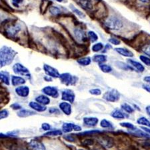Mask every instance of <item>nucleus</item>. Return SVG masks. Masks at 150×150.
Masks as SVG:
<instances>
[{
  "label": "nucleus",
  "mask_w": 150,
  "mask_h": 150,
  "mask_svg": "<svg viewBox=\"0 0 150 150\" xmlns=\"http://www.w3.org/2000/svg\"><path fill=\"white\" fill-rule=\"evenodd\" d=\"M55 1H57L58 2H62L63 0H55Z\"/></svg>",
  "instance_id": "obj_59"
},
{
  "label": "nucleus",
  "mask_w": 150,
  "mask_h": 150,
  "mask_svg": "<svg viewBox=\"0 0 150 150\" xmlns=\"http://www.w3.org/2000/svg\"><path fill=\"white\" fill-rule=\"evenodd\" d=\"M74 124L71 123H65L62 125V130L64 133H69L74 130Z\"/></svg>",
  "instance_id": "obj_27"
},
{
  "label": "nucleus",
  "mask_w": 150,
  "mask_h": 150,
  "mask_svg": "<svg viewBox=\"0 0 150 150\" xmlns=\"http://www.w3.org/2000/svg\"><path fill=\"white\" fill-rule=\"evenodd\" d=\"M143 88L147 91L148 93H150V86L149 85H143Z\"/></svg>",
  "instance_id": "obj_51"
},
{
  "label": "nucleus",
  "mask_w": 150,
  "mask_h": 150,
  "mask_svg": "<svg viewBox=\"0 0 150 150\" xmlns=\"http://www.w3.org/2000/svg\"><path fill=\"white\" fill-rule=\"evenodd\" d=\"M100 69L104 73H110L111 71H112V68L110 66H109L108 64H101L100 65Z\"/></svg>",
  "instance_id": "obj_34"
},
{
  "label": "nucleus",
  "mask_w": 150,
  "mask_h": 150,
  "mask_svg": "<svg viewBox=\"0 0 150 150\" xmlns=\"http://www.w3.org/2000/svg\"><path fill=\"white\" fill-rule=\"evenodd\" d=\"M109 42L115 45H118L121 43L120 41L119 40H117V38H112L109 39Z\"/></svg>",
  "instance_id": "obj_44"
},
{
  "label": "nucleus",
  "mask_w": 150,
  "mask_h": 150,
  "mask_svg": "<svg viewBox=\"0 0 150 150\" xmlns=\"http://www.w3.org/2000/svg\"><path fill=\"white\" fill-rule=\"evenodd\" d=\"M89 93L94 96H100L101 93V91L100 89L95 88V89H90V90H89Z\"/></svg>",
  "instance_id": "obj_43"
},
{
  "label": "nucleus",
  "mask_w": 150,
  "mask_h": 150,
  "mask_svg": "<svg viewBox=\"0 0 150 150\" xmlns=\"http://www.w3.org/2000/svg\"><path fill=\"white\" fill-rule=\"evenodd\" d=\"M142 52L145 53L146 55L150 56V43L147 44L142 48Z\"/></svg>",
  "instance_id": "obj_42"
},
{
  "label": "nucleus",
  "mask_w": 150,
  "mask_h": 150,
  "mask_svg": "<svg viewBox=\"0 0 150 150\" xmlns=\"http://www.w3.org/2000/svg\"><path fill=\"white\" fill-rule=\"evenodd\" d=\"M16 93L17 95L21 98H26L30 94V88L26 86H21L16 88Z\"/></svg>",
  "instance_id": "obj_12"
},
{
  "label": "nucleus",
  "mask_w": 150,
  "mask_h": 150,
  "mask_svg": "<svg viewBox=\"0 0 150 150\" xmlns=\"http://www.w3.org/2000/svg\"><path fill=\"white\" fill-rule=\"evenodd\" d=\"M141 128L142 129V130H144V132H146L147 133V134H150V128L146 127H142Z\"/></svg>",
  "instance_id": "obj_54"
},
{
  "label": "nucleus",
  "mask_w": 150,
  "mask_h": 150,
  "mask_svg": "<svg viewBox=\"0 0 150 150\" xmlns=\"http://www.w3.org/2000/svg\"><path fill=\"white\" fill-rule=\"evenodd\" d=\"M59 79L62 81V83L64 84H66L67 86H73V85L76 84V77L72 76L71 74L69 73H65L60 74L59 76Z\"/></svg>",
  "instance_id": "obj_6"
},
{
  "label": "nucleus",
  "mask_w": 150,
  "mask_h": 150,
  "mask_svg": "<svg viewBox=\"0 0 150 150\" xmlns=\"http://www.w3.org/2000/svg\"><path fill=\"white\" fill-rule=\"evenodd\" d=\"M62 134V132L59 129H55L54 131H50L45 134V135H49V136H57V135H61Z\"/></svg>",
  "instance_id": "obj_39"
},
{
  "label": "nucleus",
  "mask_w": 150,
  "mask_h": 150,
  "mask_svg": "<svg viewBox=\"0 0 150 150\" xmlns=\"http://www.w3.org/2000/svg\"><path fill=\"white\" fill-rule=\"evenodd\" d=\"M44 79H45V80H46L47 81H52V78H51V77H50V76H45Z\"/></svg>",
  "instance_id": "obj_56"
},
{
  "label": "nucleus",
  "mask_w": 150,
  "mask_h": 150,
  "mask_svg": "<svg viewBox=\"0 0 150 150\" xmlns=\"http://www.w3.org/2000/svg\"><path fill=\"white\" fill-rule=\"evenodd\" d=\"M49 11L51 15H52L53 16H57L61 13V10H60V9L56 6H52L50 8Z\"/></svg>",
  "instance_id": "obj_32"
},
{
  "label": "nucleus",
  "mask_w": 150,
  "mask_h": 150,
  "mask_svg": "<svg viewBox=\"0 0 150 150\" xmlns=\"http://www.w3.org/2000/svg\"><path fill=\"white\" fill-rule=\"evenodd\" d=\"M127 62L129 63L130 66H132L133 67H134V68L136 69V70H137V71L139 72H143L145 70L144 66H143L141 63H139L137 61H135V60L132 59H127Z\"/></svg>",
  "instance_id": "obj_17"
},
{
  "label": "nucleus",
  "mask_w": 150,
  "mask_h": 150,
  "mask_svg": "<svg viewBox=\"0 0 150 150\" xmlns=\"http://www.w3.org/2000/svg\"><path fill=\"white\" fill-rule=\"evenodd\" d=\"M139 59L141 61L144 63V64H146L147 66H150V58L145 56V55H140Z\"/></svg>",
  "instance_id": "obj_40"
},
{
  "label": "nucleus",
  "mask_w": 150,
  "mask_h": 150,
  "mask_svg": "<svg viewBox=\"0 0 150 150\" xmlns=\"http://www.w3.org/2000/svg\"><path fill=\"white\" fill-rule=\"evenodd\" d=\"M105 25L106 28L110 29L111 30L118 31L123 27V22L120 19L116 17H110L105 22Z\"/></svg>",
  "instance_id": "obj_2"
},
{
  "label": "nucleus",
  "mask_w": 150,
  "mask_h": 150,
  "mask_svg": "<svg viewBox=\"0 0 150 150\" xmlns=\"http://www.w3.org/2000/svg\"><path fill=\"white\" fill-rule=\"evenodd\" d=\"M100 131H96V130H93V131H89V132H85L81 133V135H90V134H97V133H99Z\"/></svg>",
  "instance_id": "obj_48"
},
{
  "label": "nucleus",
  "mask_w": 150,
  "mask_h": 150,
  "mask_svg": "<svg viewBox=\"0 0 150 150\" xmlns=\"http://www.w3.org/2000/svg\"><path fill=\"white\" fill-rule=\"evenodd\" d=\"M101 144H103V146H105L106 147H110L113 146V142L112 140L110 139H108V138H102L101 139Z\"/></svg>",
  "instance_id": "obj_37"
},
{
  "label": "nucleus",
  "mask_w": 150,
  "mask_h": 150,
  "mask_svg": "<svg viewBox=\"0 0 150 150\" xmlns=\"http://www.w3.org/2000/svg\"><path fill=\"white\" fill-rule=\"evenodd\" d=\"M9 115V112L7 110H3L0 111V120H3L7 118Z\"/></svg>",
  "instance_id": "obj_41"
},
{
  "label": "nucleus",
  "mask_w": 150,
  "mask_h": 150,
  "mask_svg": "<svg viewBox=\"0 0 150 150\" xmlns=\"http://www.w3.org/2000/svg\"><path fill=\"white\" fill-rule=\"evenodd\" d=\"M78 150H85V149H78Z\"/></svg>",
  "instance_id": "obj_60"
},
{
  "label": "nucleus",
  "mask_w": 150,
  "mask_h": 150,
  "mask_svg": "<svg viewBox=\"0 0 150 150\" xmlns=\"http://www.w3.org/2000/svg\"><path fill=\"white\" fill-rule=\"evenodd\" d=\"M49 112L50 113H54V114H59V110L57 108H52L49 110Z\"/></svg>",
  "instance_id": "obj_47"
},
{
  "label": "nucleus",
  "mask_w": 150,
  "mask_h": 150,
  "mask_svg": "<svg viewBox=\"0 0 150 150\" xmlns=\"http://www.w3.org/2000/svg\"><path fill=\"white\" fill-rule=\"evenodd\" d=\"M0 79L7 86H9L10 83V79H9V76L8 72L4 71H0Z\"/></svg>",
  "instance_id": "obj_22"
},
{
  "label": "nucleus",
  "mask_w": 150,
  "mask_h": 150,
  "mask_svg": "<svg viewBox=\"0 0 150 150\" xmlns=\"http://www.w3.org/2000/svg\"><path fill=\"white\" fill-rule=\"evenodd\" d=\"M11 107L15 110H20V109H21V106L18 103L12 104V105H11Z\"/></svg>",
  "instance_id": "obj_49"
},
{
  "label": "nucleus",
  "mask_w": 150,
  "mask_h": 150,
  "mask_svg": "<svg viewBox=\"0 0 150 150\" xmlns=\"http://www.w3.org/2000/svg\"><path fill=\"white\" fill-rule=\"evenodd\" d=\"M132 134H134L135 135L140 137H144V138H150V134H147V132L142 131L141 129H138L137 128H135L134 130L131 132Z\"/></svg>",
  "instance_id": "obj_21"
},
{
  "label": "nucleus",
  "mask_w": 150,
  "mask_h": 150,
  "mask_svg": "<svg viewBox=\"0 0 150 150\" xmlns=\"http://www.w3.org/2000/svg\"><path fill=\"white\" fill-rule=\"evenodd\" d=\"M122 108L123 111L127 113H132L134 112V108H133L131 105L127 103H123L122 105Z\"/></svg>",
  "instance_id": "obj_35"
},
{
  "label": "nucleus",
  "mask_w": 150,
  "mask_h": 150,
  "mask_svg": "<svg viewBox=\"0 0 150 150\" xmlns=\"http://www.w3.org/2000/svg\"><path fill=\"white\" fill-rule=\"evenodd\" d=\"M107 56L105 55L100 54V55H96L93 57V60L96 63L98 64H103L104 62L107 61Z\"/></svg>",
  "instance_id": "obj_24"
},
{
  "label": "nucleus",
  "mask_w": 150,
  "mask_h": 150,
  "mask_svg": "<svg viewBox=\"0 0 150 150\" xmlns=\"http://www.w3.org/2000/svg\"><path fill=\"white\" fill-rule=\"evenodd\" d=\"M144 80L146 82H147V83L150 86V76H146L144 78Z\"/></svg>",
  "instance_id": "obj_55"
},
{
  "label": "nucleus",
  "mask_w": 150,
  "mask_h": 150,
  "mask_svg": "<svg viewBox=\"0 0 150 150\" xmlns=\"http://www.w3.org/2000/svg\"><path fill=\"white\" fill-rule=\"evenodd\" d=\"M21 28L19 23H10L6 26V33L7 36L9 38H15L21 31Z\"/></svg>",
  "instance_id": "obj_3"
},
{
  "label": "nucleus",
  "mask_w": 150,
  "mask_h": 150,
  "mask_svg": "<svg viewBox=\"0 0 150 150\" xmlns=\"http://www.w3.org/2000/svg\"><path fill=\"white\" fill-rule=\"evenodd\" d=\"M115 65L117 66L119 68L122 69H124V70H133L132 67L130 66V65H127L125 63H123L122 62H117L115 63Z\"/></svg>",
  "instance_id": "obj_31"
},
{
  "label": "nucleus",
  "mask_w": 150,
  "mask_h": 150,
  "mask_svg": "<svg viewBox=\"0 0 150 150\" xmlns=\"http://www.w3.org/2000/svg\"><path fill=\"white\" fill-rule=\"evenodd\" d=\"M112 116L115 119H123V118L126 117L127 115L124 113L122 112V111L115 110L112 113Z\"/></svg>",
  "instance_id": "obj_26"
},
{
  "label": "nucleus",
  "mask_w": 150,
  "mask_h": 150,
  "mask_svg": "<svg viewBox=\"0 0 150 150\" xmlns=\"http://www.w3.org/2000/svg\"><path fill=\"white\" fill-rule=\"evenodd\" d=\"M25 83V80L23 77L17 76H13L11 77V83L13 86H21V85H23Z\"/></svg>",
  "instance_id": "obj_19"
},
{
  "label": "nucleus",
  "mask_w": 150,
  "mask_h": 150,
  "mask_svg": "<svg viewBox=\"0 0 150 150\" xmlns=\"http://www.w3.org/2000/svg\"><path fill=\"white\" fill-rule=\"evenodd\" d=\"M76 95L74 92L71 89H66L63 91L62 93V99L65 101H68V102L72 103L75 100Z\"/></svg>",
  "instance_id": "obj_7"
},
{
  "label": "nucleus",
  "mask_w": 150,
  "mask_h": 150,
  "mask_svg": "<svg viewBox=\"0 0 150 150\" xmlns=\"http://www.w3.org/2000/svg\"><path fill=\"white\" fill-rule=\"evenodd\" d=\"M77 62L79 65H81L82 66H89V65L91 64V57H85L80 58V59H79Z\"/></svg>",
  "instance_id": "obj_25"
},
{
  "label": "nucleus",
  "mask_w": 150,
  "mask_h": 150,
  "mask_svg": "<svg viewBox=\"0 0 150 150\" xmlns=\"http://www.w3.org/2000/svg\"><path fill=\"white\" fill-rule=\"evenodd\" d=\"M59 108L63 113L67 115H69L71 113V104L66 102V101H63L59 104Z\"/></svg>",
  "instance_id": "obj_14"
},
{
  "label": "nucleus",
  "mask_w": 150,
  "mask_h": 150,
  "mask_svg": "<svg viewBox=\"0 0 150 150\" xmlns=\"http://www.w3.org/2000/svg\"><path fill=\"white\" fill-rule=\"evenodd\" d=\"M30 107L33 109V110L36 111V112H45V110H47V108L45 107V105H42V104L39 103L38 102H35V101H31V102L29 104Z\"/></svg>",
  "instance_id": "obj_15"
},
{
  "label": "nucleus",
  "mask_w": 150,
  "mask_h": 150,
  "mask_svg": "<svg viewBox=\"0 0 150 150\" xmlns=\"http://www.w3.org/2000/svg\"><path fill=\"white\" fill-rule=\"evenodd\" d=\"M120 125H121V126L123 127L127 128V129H129V130H131V131H133V130H134L135 128H136V127L134 126V125H133L132 123H129V122L121 123H120Z\"/></svg>",
  "instance_id": "obj_38"
},
{
  "label": "nucleus",
  "mask_w": 150,
  "mask_h": 150,
  "mask_svg": "<svg viewBox=\"0 0 150 150\" xmlns=\"http://www.w3.org/2000/svg\"><path fill=\"white\" fill-rule=\"evenodd\" d=\"M16 55L17 52L10 47L3 46L0 48V68L11 64Z\"/></svg>",
  "instance_id": "obj_1"
},
{
  "label": "nucleus",
  "mask_w": 150,
  "mask_h": 150,
  "mask_svg": "<svg viewBox=\"0 0 150 150\" xmlns=\"http://www.w3.org/2000/svg\"><path fill=\"white\" fill-rule=\"evenodd\" d=\"M141 2H143V3H147L149 2V0H139Z\"/></svg>",
  "instance_id": "obj_58"
},
{
  "label": "nucleus",
  "mask_w": 150,
  "mask_h": 150,
  "mask_svg": "<svg viewBox=\"0 0 150 150\" xmlns=\"http://www.w3.org/2000/svg\"><path fill=\"white\" fill-rule=\"evenodd\" d=\"M83 144H86V145H88V146H91V145H93V140H91V139H86L83 141Z\"/></svg>",
  "instance_id": "obj_50"
},
{
  "label": "nucleus",
  "mask_w": 150,
  "mask_h": 150,
  "mask_svg": "<svg viewBox=\"0 0 150 150\" xmlns=\"http://www.w3.org/2000/svg\"><path fill=\"white\" fill-rule=\"evenodd\" d=\"M103 49V45L101 42L95 43L92 46V51L93 52H99Z\"/></svg>",
  "instance_id": "obj_36"
},
{
  "label": "nucleus",
  "mask_w": 150,
  "mask_h": 150,
  "mask_svg": "<svg viewBox=\"0 0 150 150\" xmlns=\"http://www.w3.org/2000/svg\"><path fill=\"white\" fill-rule=\"evenodd\" d=\"M13 71L16 74L21 75V76H25L28 77V78H30L31 77L30 72L28 69L23 66L22 64H19V63H17V64L13 65Z\"/></svg>",
  "instance_id": "obj_4"
},
{
  "label": "nucleus",
  "mask_w": 150,
  "mask_h": 150,
  "mask_svg": "<svg viewBox=\"0 0 150 150\" xmlns=\"http://www.w3.org/2000/svg\"><path fill=\"white\" fill-rule=\"evenodd\" d=\"M115 51L117 53H118L120 55H122V56L127 57H132L134 56V54H133L131 51L127 50V48L117 47V48H115Z\"/></svg>",
  "instance_id": "obj_13"
},
{
  "label": "nucleus",
  "mask_w": 150,
  "mask_h": 150,
  "mask_svg": "<svg viewBox=\"0 0 150 150\" xmlns=\"http://www.w3.org/2000/svg\"><path fill=\"white\" fill-rule=\"evenodd\" d=\"M42 91L47 96L52 97V98H58V96H59V92H58L57 89L56 88H55V87H45V88L42 89Z\"/></svg>",
  "instance_id": "obj_9"
},
{
  "label": "nucleus",
  "mask_w": 150,
  "mask_h": 150,
  "mask_svg": "<svg viewBox=\"0 0 150 150\" xmlns=\"http://www.w3.org/2000/svg\"><path fill=\"white\" fill-rule=\"evenodd\" d=\"M146 110V112H147V114H148L150 116V105L147 106Z\"/></svg>",
  "instance_id": "obj_57"
},
{
  "label": "nucleus",
  "mask_w": 150,
  "mask_h": 150,
  "mask_svg": "<svg viewBox=\"0 0 150 150\" xmlns=\"http://www.w3.org/2000/svg\"><path fill=\"white\" fill-rule=\"evenodd\" d=\"M103 98L106 101H110V102H115L120 100V93L116 89H112V90L106 91L104 93Z\"/></svg>",
  "instance_id": "obj_5"
},
{
  "label": "nucleus",
  "mask_w": 150,
  "mask_h": 150,
  "mask_svg": "<svg viewBox=\"0 0 150 150\" xmlns=\"http://www.w3.org/2000/svg\"><path fill=\"white\" fill-rule=\"evenodd\" d=\"M74 130H75V131H77V132L81 131V127L80 126H79V125H74Z\"/></svg>",
  "instance_id": "obj_53"
},
{
  "label": "nucleus",
  "mask_w": 150,
  "mask_h": 150,
  "mask_svg": "<svg viewBox=\"0 0 150 150\" xmlns=\"http://www.w3.org/2000/svg\"><path fill=\"white\" fill-rule=\"evenodd\" d=\"M69 8H70V9H71V11H73L74 13H76V15L78 17H79L80 18L84 19L85 18H86V15H85L83 12L81 11L80 10H79L78 9L76 8V7H74L73 5H71V6H69Z\"/></svg>",
  "instance_id": "obj_28"
},
{
  "label": "nucleus",
  "mask_w": 150,
  "mask_h": 150,
  "mask_svg": "<svg viewBox=\"0 0 150 150\" xmlns=\"http://www.w3.org/2000/svg\"><path fill=\"white\" fill-rule=\"evenodd\" d=\"M35 114V112L29 110H21L18 112V115L19 117H26Z\"/></svg>",
  "instance_id": "obj_23"
},
{
  "label": "nucleus",
  "mask_w": 150,
  "mask_h": 150,
  "mask_svg": "<svg viewBox=\"0 0 150 150\" xmlns=\"http://www.w3.org/2000/svg\"><path fill=\"white\" fill-rule=\"evenodd\" d=\"M88 36L91 43H96L98 40V35L93 31H88Z\"/></svg>",
  "instance_id": "obj_30"
},
{
  "label": "nucleus",
  "mask_w": 150,
  "mask_h": 150,
  "mask_svg": "<svg viewBox=\"0 0 150 150\" xmlns=\"http://www.w3.org/2000/svg\"><path fill=\"white\" fill-rule=\"evenodd\" d=\"M74 33L77 40H78L79 42H83L87 40V35L85 31L81 28H76L74 29Z\"/></svg>",
  "instance_id": "obj_11"
},
{
  "label": "nucleus",
  "mask_w": 150,
  "mask_h": 150,
  "mask_svg": "<svg viewBox=\"0 0 150 150\" xmlns=\"http://www.w3.org/2000/svg\"><path fill=\"white\" fill-rule=\"evenodd\" d=\"M29 149L30 150H45L44 144L38 140H31L29 143Z\"/></svg>",
  "instance_id": "obj_10"
},
{
  "label": "nucleus",
  "mask_w": 150,
  "mask_h": 150,
  "mask_svg": "<svg viewBox=\"0 0 150 150\" xmlns=\"http://www.w3.org/2000/svg\"><path fill=\"white\" fill-rule=\"evenodd\" d=\"M137 123L139 125H144V126H147L150 127V122L147 119L146 117H141L137 120Z\"/></svg>",
  "instance_id": "obj_29"
},
{
  "label": "nucleus",
  "mask_w": 150,
  "mask_h": 150,
  "mask_svg": "<svg viewBox=\"0 0 150 150\" xmlns=\"http://www.w3.org/2000/svg\"><path fill=\"white\" fill-rule=\"evenodd\" d=\"M77 4L84 9L91 10L93 9L92 3L89 0H77Z\"/></svg>",
  "instance_id": "obj_18"
},
{
  "label": "nucleus",
  "mask_w": 150,
  "mask_h": 150,
  "mask_svg": "<svg viewBox=\"0 0 150 150\" xmlns=\"http://www.w3.org/2000/svg\"><path fill=\"white\" fill-rule=\"evenodd\" d=\"M100 125L103 128H110V129H112L113 127V125L112 123V122L107 120H101V122L100 123Z\"/></svg>",
  "instance_id": "obj_33"
},
{
  "label": "nucleus",
  "mask_w": 150,
  "mask_h": 150,
  "mask_svg": "<svg viewBox=\"0 0 150 150\" xmlns=\"http://www.w3.org/2000/svg\"><path fill=\"white\" fill-rule=\"evenodd\" d=\"M98 119L95 117H86L83 118L84 124L88 127H94L98 124Z\"/></svg>",
  "instance_id": "obj_16"
},
{
  "label": "nucleus",
  "mask_w": 150,
  "mask_h": 150,
  "mask_svg": "<svg viewBox=\"0 0 150 150\" xmlns=\"http://www.w3.org/2000/svg\"><path fill=\"white\" fill-rule=\"evenodd\" d=\"M42 127L44 131H49L51 129V125L47 123H43L42 125Z\"/></svg>",
  "instance_id": "obj_46"
},
{
  "label": "nucleus",
  "mask_w": 150,
  "mask_h": 150,
  "mask_svg": "<svg viewBox=\"0 0 150 150\" xmlns=\"http://www.w3.org/2000/svg\"><path fill=\"white\" fill-rule=\"evenodd\" d=\"M35 101H37L38 103L42 104L43 105H48L50 103V99L48 98L47 96L45 95H41L38 96L37 98H35Z\"/></svg>",
  "instance_id": "obj_20"
},
{
  "label": "nucleus",
  "mask_w": 150,
  "mask_h": 150,
  "mask_svg": "<svg viewBox=\"0 0 150 150\" xmlns=\"http://www.w3.org/2000/svg\"><path fill=\"white\" fill-rule=\"evenodd\" d=\"M23 0H11L12 5L16 8H19L21 4H23Z\"/></svg>",
  "instance_id": "obj_45"
},
{
  "label": "nucleus",
  "mask_w": 150,
  "mask_h": 150,
  "mask_svg": "<svg viewBox=\"0 0 150 150\" xmlns=\"http://www.w3.org/2000/svg\"><path fill=\"white\" fill-rule=\"evenodd\" d=\"M64 138L66 139V140H67V141H69V142H74V139L73 137H72L71 136H70L69 135H66V137H64Z\"/></svg>",
  "instance_id": "obj_52"
},
{
  "label": "nucleus",
  "mask_w": 150,
  "mask_h": 150,
  "mask_svg": "<svg viewBox=\"0 0 150 150\" xmlns=\"http://www.w3.org/2000/svg\"><path fill=\"white\" fill-rule=\"evenodd\" d=\"M43 70H44L45 73L47 74V76L54 77V78H58V77H59L60 74L59 71H57V69L51 66H49V65L45 64L43 66Z\"/></svg>",
  "instance_id": "obj_8"
}]
</instances>
